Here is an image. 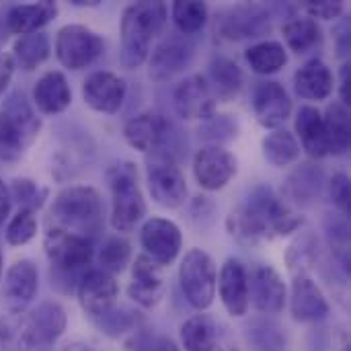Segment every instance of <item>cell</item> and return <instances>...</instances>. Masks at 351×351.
Wrapping results in <instances>:
<instances>
[{
    "label": "cell",
    "instance_id": "681fc988",
    "mask_svg": "<svg viewBox=\"0 0 351 351\" xmlns=\"http://www.w3.org/2000/svg\"><path fill=\"white\" fill-rule=\"evenodd\" d=\"M136 351H179L175 346V341H171L169 337H144L136 341Z\"/></svg>",
    "mask_w": 351,
    "mask_h": 351
},
{
    "label": "cell",
    "instance_id": "c3c4849f",
    "mask_svg": "<svg viewBox=\"0 0 351 351\" xmlns=\"http://www.w3.org/2000/svg\"><path fill=\"white\" fill-rule=\"evenodd\" d=\"M214 212H216V206H214V202L210 197H195V202L191 206V216L202 220V226L212 222Z\"/></svg>",
    "mask_w": 351,
    "mask_h": 351
},
{
    "label": "cell",
    "instance_id": "74e56055",
    "mask_svg": "<svg viewBox=\"0 0 351 351\" xmlns=\"http://www.w3.org/2000/svg\"><path fill=\"white\" fill-rule=\"evenodd\" d=\"M171 12L177 29L183 35H193L202 31L208 21V6L206 2H197V0H179L173 4Z\"/></svg>",
    "mask_w": 351,
    "mask_h": 351
},
{
    "label": "cell",
    "instance_id": "9f6ffc18",
    "mask_svg": "<svg viewBox=\"0 0 351 351\" xmlns=\"http://www.w3.org/2000/svg\"><path fill=\"white\" fill-rule=\"evenodd\" d=\"M0 276H2V249H0Z\"/></svg>",
    "mask_w": 351,
    "mask_h": 351
},
{
    "label": "cell",
    "instance_id": "d4e9b609",
    "mask_svg": "<svg viewBox=\"0 0 351 351\" xmlns=\"http://www.w3.org/2000/svg\"><path fill=\"white\" fill-rule=\"evenodd\" d=\"M31 335H33V346L35 348H49L53 346L66 331V311L58 302H41L31 315Z\"/></svg>",
    "mask_w": 351,
    "mask_h": 351
},
{
    "label": "cell",
    "instance_id": "f907efd6",
    "mask_svg": "<svg viewBox=\"0 0 351 351\" xmlns=\"http://www.w3.org/2000/svg\"><path fill=\"white\" fill-rule=\"evenodd\" d=\"M14 60L12 53L8 51H0V97L6 93V88L10 86L12 74H14Z\"/></svg>",
    "mask_w": 351,
    "mask_h": 351
},
{
    "label": "cell",
    "instance_id": "f5cc1de1",
    "mask_svg": "<svg viewBox=\"0 0 351 351\" xmlns=\"http://www.w3.org/2000/svg\"><path fill=\"white\" fill-rule=\"evenodd\" d=\"M350 80H351V70L350 62H343L341 66V84H339V93H341V105H350Z\"/></svg>",
    "mask_w": 351,
    "mask_h": 351
},
{
    "label": "cell",
    "instance_id": "4316f807",
    "mask_svg": "<svg viewBox=\"0 0 351 351\" xmlns=\"http://www.w3.org/2000/svg\"><path fill=\"white\" fill-rule=\"evenodd\" d=\"M58 14L56 2L43 0L33 4H16L6 12V27L14 35H29L45 27Z\"/></svg>",
    "mask_w": 351,
    "mask_h": 351
},
{
    "label": "cell",
    "instance_id": "8992f818",
    "mask_svg": "<svg viewBox=\"0 0 351 351\" xmlns=\"http://www.w3.org/2000/svg\"><path fill=\"white\" fill-rule=\"evenodd\" d=\"M146 177H148V189L156 204L162 208H181L187 199V181L177 165V158H173L165 150L150 152V158L146 162Z\"/></svg>",
    "mask_w": 351,
    "mask_h": 351
},
{
    "label": "cell",
    "instance_id": "e0dca14e",
    "mask_svg": "<svg viewBox=\"0 0 351 351\" xmlns=\"http://www.w3.org/2000/svg\"><path fill=\"white\" fill-rule=\"evenodd\" d=\"M220 300L230 317H245L249 311V276L239 259H226L218 276Z\"/></svg>",
    "mask_w": 351,
    "mask_h": 351
},
{
    "label": "cell",
    "instance_id": "4fadbf2b",
    "mask_svg": "<svg viewBox=\"0 0 351 351\" xmlns=\"http://www.w3.org/2000/svg\"><path fill=\"white\" fill-rule=\"evenodd\" d=\"M117 294H119V286L115 278L103 269H90L78 282L80 306L93 321L115 308Z\"/></svg>",
    "mask_w": 351,
    "mask_h": 351
},
{
    "label": "cell",
    "instance_id": "60d3db41",
    "mask_svg": "<svg viewBox=\"0 0 351 351\" xmlns=\"http://www.w3.org/2000/svg\"><path fill=\"white\" fill-rule=\"evenodd\" d=\"M105 335L109 337H121L125 333H134L140 325L138 313L125 311V308H111L103 317L93 321Z\"/></svg>",
    "mask_w": 351,
    "mask_h": 351
},
{
    "label": "cell",
    "instance_id": "1f68e13d",
    "mask_svg": "<svg viewBox=\"0 0 351 351\" xmlns=\"http://www.w3.org/2000/svg\"><path fill=\"white\" fill-rule=\"evenodd\" d=\"M0 346L4 351H31L35 348L29 315L10 311L0 319Z\"/></svg>",
    "mask_w": 351,
    "mask_h": 351
},
{
    "label": "cell",
    "instance_id": "277c9868",
    "mask_svg": "<svg viewBox=\"0 0 351 351\" xmlns=\"http://www.w3.org/2000/svg\"><path fill=\"white\" fill-rule=\"evenodd\" d=\"M111 189V226L117 232H132L146 214V202L138 185V169L134 162H115L107 171Z\"/></svg>",
    "mask_w": 351,
    "mask_h": 351
},
{
    "label": "cell",
    "instance_id": "ba28073f",
    "mask_svg": "<svg viewBox=\"0 0 351 351\" xmlns=\"http://www.w3.org/2000/svg\"><path fill=\"white\" fill-rule=\"evenodd\" d=\"M103 37L84 25H64L56 35V56L68 70L86 68L103 53Z\"/></svg>",
    "mask_w": 351,
    "mask_h": 351
},
{
    "label": "cell",
    "instance_id": "9a60e30c",
    "mask_svg": "<svg viewBox=\"0 0 351 351\" xmlns=\"http://www.w3.org/2000/svg\"><path fill=\"white\" fill-rule=\"evenodd\" d=\"M175 111L183 119H210L216 111V99L208 80L199 74H193L177 84L173 93Z\"/></svg>",
    "mask_w": 351,
    "mask_h": 351
},
{
    "label": "cell",
    "instance_id": "ac0fdd59",
    "mask_svg": "<svg viewBox=\"0 0 351 351\" xmlns=\"http://www.w3.org/2000/svg\"><path fill=\"white\" fill-rule=\"evenodd\" d=\"M39 288V274L33 261L21 259L12 263L4 276L2 300L10 311H23L35 298Z\"/></svg>",
    "mask_w": 351,
    "mask_h": 351
},
{
    "label": "cell",
    "instance_id": "836d02e7",
    "mask_svg": "<svg viewBox=\"0 0 351 351\" xmlns=\"http://www.w3.org/2000/svg\"><path fill=\"white\" fill-rule=\"evenodd\" d=\"M181 343L185 351H214L218 343V329L208 315H195L181 325Z\"/></svg>",
    "mask_w": 351,
    "mask_h": 351
},
{
    "label": "cell",
    "instance_id": "ffe728a7",
    "mask_svg": "<svg viewBox=\"0 0 351 351\" xmlns=\"http://www.w3.org/2000/svg\"><path fill=\"white\" fill-rule=\"evenodd\" d=\"M165 292V280L160 276V267L146 255H140L132 269V284L128 288L130 298L144 306L154 308Z\"/></svg>",
    "mask_w": 351,
    "mask_h": 351
},
{
    "label": "cell",
    "instance_id": "3957f363",
    "mask_svg": "<svg viewBox=\"0 0 351 351\" xmlns=\"http://www.w3.org/2000/svg\"><path fill=\"white\" fill-rule=\"evenodd\" d=\"M165 2H134L123 10L121 19V49L119 62L123 68H140L150 51V43L158 37L167 23Z\"/></svg>",
    "mask_w": 351,
    "mask_h": 351
},
{
    "label": "cell",
    "instance_id": "603a6c76",
    "mask_svg": "<svg viewBox=\"0 0 351 351\" xmlns=\"http://www.w3.org/2000/svg\"><path fill=\"white\" fill-rule=\"evenodd\" d=\"M292 317L300 323L323 321L329 315V302L321 288L306 276H298L292 284Z\"/></svg>",
    "mask_w": 351,
    "mask_h": 351
},
{
    "label": "cell",
    "instance_id": "f1b7e54d",
    "mask_svg": "<svg viewBox=\"0 0 351 351\" xmlns=\"http://www.w3.org/2000/svg\"><path fill=\"white\" fill-rule=\"evenodd\" d=\"M296 132L300 136L302 148L313 158H323V156L329 154L323 115H321V111L317 107H311V105L300 107V111L296 115Z\"/></svg>",
    "mask_w": 351,
    "mask_h": 351
},
{
    "label": "cell",
    "instance_id": "db71d44e",
    "mask_svg": "<svg viewBox=\"0 0 351 351\" xmlns=\"http://www.w3.org/2000/svg\"><path fill=\"white\" fill-rule=\"evenodd\" d=\"M62 351H97V350H95V348H90V346H86V343H82V341H72V343L64 346V350Z\"/></svg>",
    "mask_w": 351,
    "mask_h": 351
},
{
    "label": "cell",
    "instance_id": "6da1fadb",
    "mask_svg": "<svg viewBox=\"0 0 351 351\" xmlns=\"http://www.w3.org/2000/svg\"><path fill=\"white\" fill-rule=\"evenodd\" d=\"M302 226V218L286 206L269 185L255 187L243 206L228 218L230 234L245 245H257L263 239L284 237Z\"/></svg>",
    "mask_w": 351,
    "mask_h": 351
},
{
    "label": "cell",
    "instance_id": "44dd1931",
    "mask_svg": "<svg viewBox=\"0 0 351 351\" xmlns=\"http://www.w3.org/2000/svg\"><path fill=\"white\" fill-rule=\"evenodd\" d=\"M251 298L253 306L263 315L282 313L286 306V284L282 276L269 265L255 269L251 278Z\"/></svg>",
    "mask_w": 351,
    "mask_h": 351
},
{
    "label": "cell",
    "instance_id": "7dc6e473",
    "mask_svg": "<svg viewBox=\"0 0 351 351\" xmlns=\"http://www.w3.org/2000/svg\"><path fill=\"white\" fill-rule=\"evenodd\" d=\"M306 12L311 19H325V21H331V19H337L341 12H343V2H308L304 4Z\"/></svg>",
    "mask_w": 351,
    "mask_h": 351
},
{
    "label": "cell",
    "instance_id": "bcb514c9",
    "mask_svg": "<svg viewBox=\"0 0 351 351\" xmlns=\"http://www.w3.org/2000/svg\"><path fill=\"white\" fill-rule=\"evenodd\" d=\"M329 191H331L333 204H335L343 214H348V212H350V179H348V175L337 173V175L331 179V183H329Z\"/></svg>",
    "mask_w": 351,
    "mask_h": 351
},
{
    "label": "cell",
    "instance_id": "e575fe53",
    "mask_svg": "<svg viewBox=\"0 0 351 351\" xmlns=\"http://www.w3.org/2000/svg\"><path fill=\"white\" fill-rule=\"evenodd\" d=\"M263 156L276 169H284V167H290L298 160L300 144L292 132L274 130L271 134H267L263 138Z\"/></svg>",
    "mask_w": 351,
    "mask_h": 351
},
{
    "label": "cell",
    "instance_id": "7bdbcfd3",
    "mask_svg": "<svg viewBox=\"0 0 351 351\" xmlns=\"http://www.w3.org/2000/svg\"><path fill=\"white\" fill-rule=\"evenodd\" d=\"M8 191H10V197L21 204V208L33 210V212L39 210L43 206L45 197H47V189L39 187L31 179H14Z\"/></svg>",
    "mask_w": 351,
    "mask_h": 351
},
{
    "label": "cell",
    "instance_id": "9c48e42d",
    "mask_svg": "<svg viewBox=\"0 0 351 351\" xmlns=\"http://www.w3.org/2000/svg\"><path fill=\"white\" fill-rule=\"evenodd\" d=\"M43 249L51 267L62 276L86 267L95 255L90 241L51 226H47V232L43 237Z\"/></svg>",
    "mask_w": 351,
    "mask_h": 351
},
{
    "label": "cell",
    "instance_id": "7a4b0ae2",
    "mask_svg": "<svg viewBox=\"0 0 351 351\" xmlns=\"http://www.w3.org/2000/svg\"><path fill=\"white\" fill-rule=\"evenodd\" d=\"M105 206L97 189L88 185H72L62 189L49 210V226L86 241H95L103 230Z\"/></svg>",
    "mask_w": 351,
    "mask_h": 351
},
{
    "label": "cell",
    "instance_id": "7c38bea8",
    "mask_svg": "<svg viewBox=\"0 0 351 351\" xmlns=\"http://www.w3.org/2000/svg\"><path fill=\"white\" fill-rule=\"evenodd\" d=\"M220 35L230 41L249 39V37H261L269 33L271 19L265 6L261 4H239L224 12L218 27Z\"/></svg>",
    "mask_w": 351,
    "mask_h": 351
},
{
    "label": "cell",
    "instance_id": "f546056e",
    "mask_svg": "<svg viewBox=\"0 0 351 351\" xmlns=\"http://www.w3.org/2000/svg\"><path fill=\"white\" fill-rule=\"evenodd\" d=\"M208 84L216 101H230L239 95L243 86V70L237 62L228 58H214L208 72Z\"/></svg>",
    "mask_w": 351,
    "mask_h": 351
},
{
    "label": "cell",
    "instance_id": "cb8c5ba5",
    "mask_svg": "<svg viewBox=\"0 0 351 351\" xmlns=\"http://www.w3.org/2000/svg\"><path fill=\"white\" fill-rule=\"evenodd\" d=\"M33 103L43 115H58L72 103V90L62 72H45L33 86Z\"/></svg>",
    "mask_w": 351,
    "mask_h": 351
},
{
    "label": "cell",
    "instance_id": "d6986e66",
    "mask_svg": "<svg viewBox=\"0 0 351 351\" xmlns=\"http://www.w3.org/2000/svg\"><path fill=\"white\" fill-rule=\"evenodd\" d=\"M193 58V47L179 35L167 37L156 45L150 56V78L156 82L169 80L189 66Z\"/></svg>",
    "mask_w": 351,
    "mask_h": 351
},
{
    "label": "cell",
    "instance_id": "83f0119b",
    "mask_svg": "<svg viewBox=\"0 0 351 351\" xmlns=\"http://www.w3.org/2000/svg\"><path fill=\"white\" fill-rule=\"evenodd\" d=\"M323 189H325V171L319 165H300L296 171L290 173L284 185V193L288 195V199L302 206L319 199Z\"/></svg>",
    "mask_w": 351,
    "mask_h": 351
},
{
    "label": "cell",
    "instance_id": "5bb4252c",
    "mask_svg": "<svg viewBox=\"0 0 351 351\" xmlns=\"http://www.w3.org/2000/svg\"><path fill=\"white\" fill-rule=\"evenodd\" d=\"M253 113L265 130H278L292 113V101L286 88L276 80L257 82L251 97Z\"/></svg>",
    "mask_w": 351,
    "mask_h": 351
},
{
    "label": "cell",
    "instance_id": "b9f144b4",
    "mask_svg": "<svg viewBox=\"0 0 351 351\" xmlns=\"http://www.w3.org/2000/svg\"><path fill=\"white\" fill-rule=\"evenodd\" d=\"M37 234V218L33 210L21 208L6 226V243L10 247H23Z\"/></svg>",
    "mask_w": 351,
    "mask_h": 351
},
{
    "label": "cell",
    "instance_id": "7402d4cb",
    "mask_svg": "<svg viewBox=\"0 0 351 351\" xmlns=\"http://www.w3.org/2000/svg\"><path fill=\"white\" fill-rule=\"evenodd\" d=\"M171 123L156 113H142L132 117L125 128H123V136L128 140V144L140 152H154L162 146L167 134H169Z\"/></svg>",
    "mask_w": 351,
    "mask_h": 351
},
{
    "label": "cell",
    "instance_id": "f6af8a7d",
    "mask_svg": "<svg viewBox=\"0 0 351 351\" xmlns=\"http://www.w3.org/2000/svg\"><path fill=\"white\" fill-rule=\"evenodd\" d=\"M237 132H239L237 121L230 115H212L199 128V138L208 140V142H214L212 146H216V142L232 140L237 136Z\"/></svg>",
    "mask_w": 351,
    "mask_h": 351
},
{
    "label": "cell",
    "instance_id": "4dcf8cb0",
    "mask_svg": "<svg viewBox=\"0 0 351 351\" xmlns=\"http://www.w3.org/2000/svg\"><path fill=\"white\" fill-rule=\"evenodd\" d=\"M323 125H325V138H327V148L329 154L341 156L350 150L351 125H350V111L346 105L331 103L323 115Z\"/></svg>",
    "mask_w": 351,
    "mask_h": 351
},
{
    "label": "cell",
    "instance_id": "52a82bcc",
    "mask_svg": "<svg viewBox=\"0 0 351 351\" xmlns=\"http://www.w3.org/2000/svg\"><path fill=\"white\" fill-rule=\"evenodd\" d=\"M179 282L187 302L197 308L206 311L212 306L216 296V265L212 257L202 249H191L179 267Z\"/></svg>",
    "mask_w": 351,
    "mask_h": 351
},
{
    "label": "cell",
    "instance_id": "d590c367",
    "mask_svg": "<svg viewBox=\"0 0 351 351\" xmlns=\"http://www.w3.org/2000/svg\"><path fill=\"white\" fill-rule=\"evenodd\" d=\"M284 33V39H286V45L298 53V56H304L308 51H313L317 45H321L323 41V33H321V27L315 19L311 16H304V19H294L290 23L284 25L282 29Z\"/></svg>",
    "mask_w": 351,
    "mask_h": 351
},
{
    "label": "cell",
    "instance_id": "d6a6232c",
    "mask_svg": "<svg viewBox=\"0 0 351 351\" xmlns=\"http://www.w3.org/2000/svg\"><path fill=\"white\" fill-rule=\"evenodd\" d=\"M49 58V37L43 31L21 35L12 45V60L25 72L35 70Z\"/></svg>",
    "mask_w": 351,
    "mask_h": 351
},
{
    "label": "cell",
    "instance_id": "484cf974",
    "mask_svg": "<svg viewBox=\"0 0 351 351\" xmlns=\"http://www.w3.org/2000/svg\"><path fill=\"white\" fill-rule=\"evenodd\" d=\"M333 84H335L333 72L319 58L308 60L294 74V90H296L298 97H302L306 101H325V99H329L331 93H333Z\"/></svg>",
    "mask_w": 351,
    "mask_h": 351
},
{
    "label": "cell",
    "instance_id": "8d00e7d4",
    "mask_svg": "<svg viewBox=\"0 0 351 351\" xmlns=\"http://www.w3.org/2000/svg\"><path fill=\"white\" fill-rule=\"evenodd\" d=\"M245 60L257 74H274L288 62L286 47L280 41H261L245 51Z\"/></svg>",
    "mask_w": 351,
    "mask_h": 351
},
{
    "label": "cell",
    "instance_id": "11a10c76",
    "mask_svg": "<svg viewBox=\"0 0 351 351\" xmlns=\"http://www.w3.org/2000/svg\"><path fill=\"white\" fill-rule=\"evenodd\" d=\"M214 351H239V348H237V346H232V343H222V341L218 339V343H216Z\"/></svg>",
    "mask_w": 351,
    "mask_h": 351
},
{
    "label": "cell",
    "instance_id": "ab89813d",
    "mask_svg": "<svg viewBox=\"0 0 351 351\" xmlns=\"http://www.w3.org/2000/svg\"><path fill=\"white\" fill-rule=\"evenodd\" d=\"M130 257H132V249H130V243L119 239V237H111L103 243L101 251H99V263H101V269L107 271V274H119L125 269V265L130 263Z\"/></svg>",
    "mask_w": 351,
    "mask_h": 351
},
{
    "label": "cell",
    "instance_id": "5b68a950",
    "mask_svg": "<svg viewBox=\"0 0 351 351\" xmlns=\"http://www.w3.org/2000/svg\"><path fill=\"white\" fill-rule=\"evenodd\" d=\"M41 130V119L23 93H12L0 109V158L16 160L33 144Z\"/></svg>",
    "mask_w": 351,
    "mask_h": 351
},
{
    "label": "cell",
    "instance_id": "816d5d0a",
    "mask_svg": "<svg viewBox=\"0 0 351 351\" xmlns=\"http://www.w3.org/2000/svg\"><path fill=\"white\" fill-rule=\"evenodd\" d=\"M10 206H12L10 191H8L6 183L0 179V226H2V224H4V220L8 218V214H10Z\"/></svg>",
    "mask_w": 351,
    "mask_h": 351
},
{
    "label": "cell",
    "instance_id": "2e32d148",
    "mask_svg": "<svg viewBox=\"0 0 351 351\" xmlns=\"http://www.w3.org/2000/svg\"><path fill=\"white\" fill-rule=\"evenodd\" d=\"M82 99L90 109H95L99 113L113 115L123 105L125 80L113 72H107V70L93 72L82 82Z\"/></svg>",
    "mask_w": 351,
    "mask_h": 351
},
{
    "label": "cell",
    "instance_id": "ee69618b",
    "mask_svg": "<svg viewBox=\"0 0 351 351\" xmlns=\"http://www.w3.org/2000/svg\"><path fill=\"white\" fill-rule=\"evenodd\" d=\"M286 259H288L290 269H294V271L300 269V276H302V274L315 263V259H317V239H315L311 232L302 234V237L290 247Z\"/></svg>",
    "mask_w": 351,
    "mask_h": 351
},
{
    "label": "cell",
    "instance_id": "8fae6325",
    "mask_svg": "<svg viewBox=\"0 0 351 351\" xmlns=\"http://www.w3.org/2000/svg\"><path fill=\"white\" fill-rule=\"evenodd\" d=\"M140 241L146 251V257H150L158 267L173 263L183 245L179 226L165 218H150L142 226Z\"/></svg>",
    "mask_w": 351,
    "mask_h": 351
},
{
    "label": "cell",
    "instance_id": "f35d334b",
    "mask_svg": "<svg viewBox=\"0 0 351 351\" xmlns=\"http://www.w3.org/2000/svg\"><path fill=\"white\" fill-rule=\"evenodd\" d=\"M249 341L259 351H280L286 346L284 331L267 319H257L249 325Z\"/></svg>",
    "mask_w": 351,
    "mask_h": 351
},
{
    "label": "cell",
    "instance_id": "30bf717a",
    "mask_svg": "<svg viewBox=\"0 0 351 351\" xmlns=\"http://www.w3.org/2000/svg\"><path fill=\"white\" fill-rule=\"evenodd\" d=\"M239 162L237 158L216 146H204L202 150H197L195 158H193V175L199 183V187L208 189V191H218L222 187L228 185V181L237 175Z\"/></svg>",
    "mask_w": 351,
    "mask_h": 351
}]
</instances>
